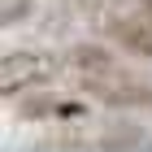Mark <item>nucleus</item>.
Masks as SVG:
<instances>
[{
  "label": "nucleus",
  "mask_w": 152,
  "mask_h": 152,
  "mask_svg": "<svg viewBox=\"0 0 152 152\" xmlns=\"http://www.w3.org/2000/svg\"><path fill=\"white\" fill-rule=\"evenodd\" d=\"M65 70V57H52V52H39V48H13L4 52V65H0V91L18 100L26 91H39V87H52Z\"/></svg>",
  "instance_id": "1"
},
{
  "label": "nucleus",
  "mask_w": 152,
  "mask_h": 152,
  "mask_svg": "<svg viewBox=\"0 0 152 152\" xmlns=\"http://www.w3.org/2000/svg\"><path fill=\"white\" fill-rule=\"evenodd\" d=\"M18 104H22L18 117H26V122H78V117H87V104L83 100L57 96V91H48V87L18 96Z\"/></svg>",
  "instance_id": "2"
},
{
  "label": "nucleus",
  "mask_w": 152,
  "mask_h": 152,
  "mask_svg": "<svg viewBox=\"0 0 152 152\" xmlns=\"http://www.w3.org/2000/svg\"><path fill=\"white\" fill-rule=\"evenodd\" d=\"M104 35L113 39L122 52H135V57L152 61V13L148 9H135V13H122L104 26Z\"/></svg>",
  "instance_id": "3"
},
{
  "label": "nucleus",
  "mask_w": 152,
  "mask_h": 152,
  "mask_svg": "<svg viewBox=\"0 0 152 152\" xmlns=\"http://www.w3.org/2000/svg\"><path fill=\"white\" fill-rule=\"evenodd\" d=\"M61 57H65V70H74V78H78V83L126 70V65L117 61V52H109L104 44H74L70 52H61Z\"/></svg>",
  "instance_id": "4"
},
{
  "label": "nucleus",
  "mask_w": 152,
  "mask_h": 152,
  "mask_svg": "<svg viewBox=\"0 0 152 152\" xmlns=\"http://www.w3.org/2000/svg\"><path fill=\"white\" fill-rule=\"evenodd\" d=\"M139 4H143V9H148V13H152V0H139Z\"/></svg>",
  "instance_id": "5"
}]
</instances>
